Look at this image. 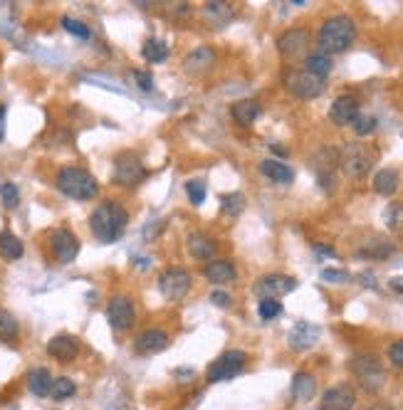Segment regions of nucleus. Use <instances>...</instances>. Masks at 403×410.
I'll return each mask as SVG.
<instances>
[{"label":"nucleus","mask_w":403,"mask_h":410,"mask_svg":"<svg viewBox=\"0 0 403 410\" xmlns=\"http://www.w3.org/2000/svg\"><path fill=\"white\" fill-rule=\"evenodd\" d=\"M126 220H129V215H126V210L119 203L104 201L89 215V227H92L94 238L104 242V245H109V242H117L124 235Z\"/></svg>","instance_id":"obj_1"},{"label":"nucleus","mask_w":403,"mask_h":410,"mask_svg":"<svg viewBox=\"0 0 403 410\" xmlns=\"http://www.w3.org/2000/svg\"><path fill=\"white\" fill-rule=\"evenodd\" d=\"M356 37V25L349 15H334L322 25L319 30V52L324 55H336L344 52Z\"/></svg>","instance_id":"obj_2"},{"label":"nucleus","mask_w":403,"mask_h":410,"mask_svg":"<svg viewBox=\"0 0 403 410\" xmlns=\"http://www.w3.org/2000/svg\"><path fill=\"white\" fill-rule=\"evenodd\" d=\"M57 188H60V193L75 198V201H92L100 193V183L94 181L92 173L77 168V166H67L57 173Z\"/></svg>","instance_id":"obj_3"},{"label":"nucleus","mask_w":403,"mask_h":410,"mask_svg":"<svg viewBox=\"0 0 403 410\" xmlns=\"http://www.w3.org/2000/svg\"><path fill=\"white\" fill-rule=\"evenodd\" d=\"M352 371L366 393H378L386 386V371L376 356H356L352 361Z\"/></svg>","instance_id":"obj_4"},{"label":"nucleus","mask_w":403,"mask_h":410,"mask_svg":"<svg viewBox=\"0 0 403 410\" xmlns=\"http://www.w3.org/2000/svg\"><path fill=\"white\" fill-rule=\"evenodd\" d=\"M376 153L364 144H347L339 153V166L349 178H364L371 171Z\"/></svg>","instance_id":"obj_5"},{"label":"nucleus","mask_w":403,"mask_h":410,"mask_svg":"<svg viewBox=\"0 0 403 410\" xmlns=\"http://www.w3.org/2000/svg\"><path fill=\"white\" fill-rule=\"evenodd\" d=\"M245 361H248L245 351H225L223 356H218L216 361L208 366L205 378H208V383H223V380L235 378L245 368Z\"/></svg>","instance_id":"obj_6"},{"label":"nucleus","mask_w":403,"mask_h":410,"mask_svg":"<svg viewBox=\"0 0 403 410\" xmlns=\"http://www.w3.org/2000/svg\"><path fill=\"white\" fill-rule=\"evenodd\" d=\"M146 178V168L139 161V156L134 153H119L117 161H114V181L119 185H137Z\"/></svg>","instance_id":"obj_7"},{"label":"nucleus","mask_w":403,"mask_h":410,"mask_svg":"<svg viewBox=\"0 0 403 410\" xmlns=\"http://www.w3.org/2000/svg\"><path fill=\"white\" fill-rule=\"evenodd\" d=\"M159 289L166 299L176 301V299H183L186 292L191 289V275L186 270H181V267H168V270L161 272L159 277Z\"/></svg>","instance_id":"obj_8"},{"label":"nucleus","mask_w":403,"mask_h":410,"mask_svg":"<svg viewBox=\"0 0 403 410\" xmlns=\"http://www.w3.org/2000/svg\"><path fill=\"white\" fill-rule=\"evenodd\" d=\"M134 317H137V312H134V304H131V299H129V297H124V294L114 297V299L109 301V306H106V321H109V326H112L114 331L131 329V324H134Z\"/></svg>","instance_id":"obj_9"},{"label":"nucleus","mask_w":403,"mask_h":410,"mask_svg":"<svg viewBox=\"0 0 403 410\" xmlns=\"http://www.w3.org/2000/svg\"><path fill=\"white\" fill-rule=\"evenodd\" d=\"M50 250L60 264H69L75 262V258L80 255V240L62 227V230L50 233Z\"/></svg>","instance_id":"obj_10"},{"label":"nucleus","mask_w":403,"mask_h":410,"mask_svg":"<svg viewBox=\"0 0 403 410\" xmlns=\"http://www.w3.org/2000/svg\"><path fill=\"white\" fill-rule=\"evenodd\" d=\"M295 289H297V280L287 275H265L255 284V292L260 294L262 299H277V297H285Z\"/></svg>","instance_id":"obj_11"},{"label":"nucleus","mask_w":403,"mask_h":410,"mask_svg":"<svg viewBox=\"0 0 403 410\" xmlns=\"http://www.w3.org/2000/svg\"><path fill=\"white\" fill-rule=\"evenodd\" d=\"M287 89L297 99H316L324 92V80H316L307 72H292L287 77Z\"/></svg>","instance_id":"obj_12"},{"label":"nucleus","mask_w":403,"mask_h":410,"mask_svg":"<svg viewBox=\"0 0 403 410\" xmlns=\"http://www.w3.org/2000/svg\"><path fill=\"white\" fill-rule=\"evenodd\" d=\"M310 47V32L304 30V27H292V30L282 32L277 37V49L282 52L285 57H299L304 55V49Z\"/></svg>","instance_id":"obj_13"},{"label":"nucleus","mask_w":403,"mask_h":410,"mask_svg":"<svg viewBox=\"0 0 403 410\" xmlns=\"http://www.w3.org/2000/svg\"><path fill=\"white\" fill-rule=\"evenodd\" d=\"M356 117H359V102L354 97H349V94L334 99V104L329 106V119L336 126H352Z\"/></svg>","instance_id":"obj_14"},{"label":"nucleus","mask_w":403,"mask_h":410,"mask_svg":"<svg viewBox=\"0 0 403 410\" xmlns=\"http://www.w3.org/2000/svg\"><path fill=\"white\" fill-rule=\"evenodd\" d=\"M319 339V326L310 324V321H297V324L292 326L290 334H287V341L295 351H307L312 349Z\"/></svg>","instance_id":"obj_15"},{"label":"nucleus","mask_w":403,"mask_h":410,"mask_svg":"<svg viewBox=\"0 0 403 410\" xmlns=\"http://www.w3.org/2000/svg\"><path fill=\"white\" fill-rule=\"evenodd\" d=\"M47 354H50L52 358H57L60 363L75 361L77 354H80L77 339H75V337H69V334H57V337L50 339V343H47Z\"/></svg>","instance_id":"obj_16"},{"label":"nucleus","mask_w":403,"mask_h":410,"mask_svg":"<svg viewBox=\"0 0 403 410\" xmlns=\"http://www.w3.org/2000/svg\"><path fill=\"white\" fill-rule=\"evenodd\" d=\"M354 400H356V396H354L352 388L349 386H334V388H329V391L322 396L319 408L322 410H352Z\"/></svg>","instance_id":"obj_17"},{"label":"nucleus","mask_w":403,"mask_h":410,"mask_svg":"<svg viewBox=\"0 0 403 410\" xmlns=\"http://www.w3.org/2000/svg\"><path fill=\"white\" fill-rule=\"evenodd\" d=\"M168 346V334L161 329H146L143 334H139L137 341H134V349L143 356L159 354Z\"/></svg>","instance_id":"obj_18"},{"label":"nucleus","mask_w":403,"mask_h":410,"mask_svg":"<svg viewBox=\"0 0 403 410\" xmlns=\"http://www.w3.org/2000/svg\"><path fill=\"white\" fill-rule=\"evenodd\" d=\"M213 62H216L213 49L198 47V49H193L191 55L183 60V67H186V72H191V74H203L213 67Z\"/></svg>","instance_id":"obj_19"},{"label":"nucleus","mask_w":403,"mask_h":410,"mask_svg":"<svg viewBox=\"0 0 403 410\" xmlns=\"http://www.w3.org/2000/svg\"><path fill=\"white\" fill-rule=\"evenodd\" d=\"M186 247L196 260H211L216 255V242L203 233H191L186 238Z\"/></svg>","instance_id":"obj_20"},{"label":"nucleus","mask_w":403,"mask_h":410,"mask_svg":"<svg viewBox=\"0 0 403 410\" xmlns=\"http://www.w3.org/2000/svg\"><path fill=\"white\" fill-rule=\"evenodd\" d=\"M314 393H316L314 376L304 374V371L295 374V378H292V396H295V400H299V403H307V400L314 398Z\"/></svg>","instance_id":"obj_21"},{"label":"nucleus","mask_w":403,"mask_h":410,"mask_svg":"<svg viewBox=\"0 0 403 410\" xmlns=\"http://www.w3.org/2000/svg\"><path fill=\"white\" fill-rule=\"evenodd\" d=\"M203 275L205 280L213 282V284H225V282L235 280V267H233V262H228V260H213L203 270Z\"/></svg>","instance_id":"obj_22"},{"label":"nucleus","mask_w":403,"mask_h":410,"mask_svg":"<svg viewBox=\"0 0 403 410\" xmlns=\"http://www.w3.org/2000/svg\"><path fill=\"white\" fill-rule=\"evenodd\" d=\"M230 114H233L235 124H240V126H250V124H255V119L262 114V109H260L257 102H253V99H242V102H235V104H233Z\"/></svg>","instance_id":"obj_23"},{"label":"nucleus","mask_w":403,"mask_h":410,"mask_svg":"<svg viewBox=\"0 0 403 410\" xmlns=\"http://www.w3.org/2000/svg\"><path fill=\"white\" fill-rule=\"evenodd\" d=\"M260 173L270 178V181H275V183H282V185H290L292 181H295V173H292L290 166L279 163V161H273V159L262 161Z\"/></svg>","instance_id":"obj_24"},{"label":"nucleus","mask_w":403,"mask_h":410,"mask_svg":"<svg viewBox=\"0 0 403 410\" xmlns=\"http://www.w3.org/2000/svg\"><path fill=\"white\" fill-rule=\"evenodd\" d=\"M304 72L316 77V80H327L329 72H332V57L324 55V52H312L304 60Z\"/></svg>","instance_id":"obj_25"},{"label":"nucleus","mask_w":403,"mask_h":410,"mask_svg":"<svg viewBox=\"0 0 403 410\" xmlns=\"http://www.w3.org/2000/svg\"><path fill=\"white\" fill-rule=\"evenodd\" d=\"M27 388H30V393H35L38 398L50 396V388H52L50 371H47V368H32L30 374H27Z\"/></svg>","instance_id":"obj_26"},{"label":"nucleus","mask_w":403,"mask_h":410,"mask_svg":"<svg viewBox=\"0 0 403 410\" xmlns=\"http://www.w3.org/2000/svg\"><path fill=\"white\" fill-rule=\"evenodd\" d=\"M398 188V173L393 168H381V171L373 176V190L378 196H393Z\"/></svg>","instance_id":"obj_27"},{"label":"nucleus","mask_w":403,"mask_h":410,"mask_svg":"<svg viewBox=\"0 0 403 410\" xmlns=\"http://www.w3.org/2000/svg\"><path fill=\"white\" fill-rule=\"evenodd\" d=\"M141 55H143V60L151 62V65H161V62H166V57H168V45L163 43V40L151 37V40L143 43Z\"/></svg>","instance_id":"obj_28"},{"label":"nucleus","mask_w":403,"mask_h":410,"mask_svg":"<svg viewBox=\"0 0 403 410\" xmlns=\"http://www.w3.org/2000/svg\"><path fill=\"white\" fill-rule=\"evenodd\" d=\"M0 255L5 260L23 258V242L13 233H0Z\"/></svg>","instance_id":"obj_29"},{"label":"nucleus","mask_w":403,"mask_h":410,"mask_svg":"<svg viewBox=\"0 0 403 410\" xmlns=\"http://www.w3.org/2000/svg\"><path fill=\"white\" fill-rule=\"evenodd\" d=\"M203 12H205V18L211 20V23H216V25H223L225 20H230V15H233V10H230L228 3H218V0L205 3Z\"/></svg>","instance_id":"obj_30"},{"label":"nucleus","mask_w":403,"mask_h":410,"mask_svg":"<svg viewBox=\"0 0 403 410\" xmlns=\"http://www.w3.org/2000/svg\"><path fill=\"white\" fill-rule=\"evenodd\" d=\"M77 391L75 380L67 378V376H62V378H52V388H50V396L55 400H67L72 398Z\"/></svg>","instance_id":"obj_31"},{"label":"nucleus","mask_w":403,"mask_h":410,"mask_svg":"<svg viewBox=\"0 0 403 410\" xmlns=\"http://www.w3.org/2000/svg\"><path fill=\"white\" fill-rule=\"evenodd\" d=\"M18 319L10 312H5V309H0V341H13L18 337Z\"/></svg>","instance_id":"obj_32"},{"label":"nucleus","mask_w":403,"mask_h":410,"mask_svg":"<svg viewBox=\"0 0 403 410\" xmlns=\"http://www.w3.org/2000/svg\"><path fill=\"white\" fill-rule=\"evenodd\" d=\"M220 208L228 215H240L245 210V196L242 193H228L220 198Z\"/></svg>","instance_id":"obj_33"},{"label":"nucleus","mask_w":403,"mask_h":410,"mask_svg":"<svg viewBox=\"0 0 403 410\" xmlns=\"http://www.w3.org/2000/svg\"><path fill=\"white\" fill-rule=\"evenodd\" d=\"M352 126H354V131H356V136H369L376 131L378 122H376V117H371V114H359V117L354 119Z\"/></svg>","instance_id":"obj_34"},{"label":"nucleus","mask_w":403,"mask_h":410,"mask_svg":"<svg viewBox=\"0 0 403 410\" xmlns=\"http://www.w3.org/2000/svg\"><path fill=\"white\" fill-rule=\"evenodd\" d=\"M257 314H260L262 321H273V319H277L282 314V304L277 299H260Z\"/></svg>","instance_id":"obj_35"},{"label":"nucleus","mask_w":403,"mask_h":410,"mask_svg":"<svg viewBox=\"0 0 403 410\" xmlns=\"http://www.w3.org/2000/svg\"><path fill=\"white\" fill-rule=\"evenodd\" d=\"M62 27L69 32V35L80 37V40H87L89 37V27L82 20H75V18H62Z\"/></svg>","instance_id":"obj_36"},{"label":"nucleus","mask_w":403,"mask_h":410,"mask_svg":"<svg viewBox=\"0 0 403 410\" xmlns=\"http://www.w3.org/2000/svg\"><path fill=\"white\" fill-rule=\"evenodd\" d=\"M0 196H3V205H5V208H15V205L20 203V190L15 183L0 185Z\"/></svg>","instance_id":"obj_37"},{"label":"nucleus","mask_w":403,"mask_h":410,"mask_svg":"<svg viewBox=\"0 0 403 410\" xmlns=\"http://www.w3.org/2000/svg\"><path fill=\"white\" fill-rule=\"evenodd\" d=\"M186 193H188V198H191L193 205H203V201H205V183H203V181H188Z\"/></svg>","instance_id":"obj_38"},{"label":"nucleus","mask_w":403,"mask_h":410,"mask_svg":"<svg viewBox=\"0 0 403 410\" xmlns=\"http://www.w3.org/2000/svg\"><path fill=\"white\" fill-rule=\"evenodd\" d=\"M322 280L329 282V284H347L352 280L347 270H334V267H329V270H322Z\"/></svg>","instance_id":"obj_39"},{"label":"nucleus","mask_w":403,"mask_h":410,"mask_svg":"<svg viewBox=\"0 0 403 410\" xmlns=\"http://www.w3.org/2000/svg\"><path fill=\"white\" fill-rule=\"evenodd\" d=\"M386 223H389V227H401L403 225V208L401 205H391V208L386 210Z\"/></svg>","instance_id":"obj_40"},{"label":"nucleus","mask_w":403,"mask_h":410,"mask_svg":"<svg viewBox=\"0 0 403 410\" xmlns=\"http://www.w3.org/2000/svg\"><path fill=\"white\" fill-rule=\"evenodd\" d=\"M389 358H391V363H393L396 368H403V339H401V341H396L389 349Z\"/></svg>","instance_id":"obj_41"},{"label":"nucleus","mask_w":403,"mask_h":410,"mask_svg":"<svg viewBox=\"0 0 403 410\" xmlns=\"http://www.w3.org/2000/svg\"><path fill=\"white\" fill-rule=\"evenodd\" d=\"M134 80L139 82V87H141L143 92H151V89H154V77H151L149 72H141V69H134Z\"/></svg>","instance_id":"obj_42"},{"label":"nucleus","mask_w":403,"mask_h":410,"mask_svg":"<svg viewBox=\"0 0 403 410\" xmlns=\"http://www.w3.org/2000/svg\"><path fill=\"white\" fill-rule=\"evenodd\" d=\"M211 301H213L216 306H228V304H230V297H228L225 292H213V294H211Z\"/></svg>","instance_id":"obj_43"},{"label":"nucleus","mask_w":403,"mask_h":410,"mask_svg":"<svg viewBox=\"0 0 403 410\" xmlns=\"http://www.w3.org/2000/svg\"><path fill=\"white\" fill-rule=\"evenodd\" d=\"M5 119H8V106L0 104V141L5 139Z\"/></svg>","instance_id":"obj_44"},{"label":"nucleus","mask_w":403,"mask_h":410,"mask_svg":"<svg viewBox=\"0 0 403 410\" xmlns=\"http://www.w3.org/2000/svg\"><path fill=\"white\" fill-rule=\"evenodd\" d=\"M389 284H391V289H393V292L403 294V277H391Z\"/></svg>","instance_id":"obj_45"},{"label":"nucleus","mask_w":403,"mask_h":410,"mask_svg":"<svg viewBox=\"0 0 403 410\" xmlns=\"http://www.w3.org/2000/svg\"><path fill=\"white\" fill-rule=\"evenodd\" d=\"M361 280H366V282H364L366 287H376V282H373V275H369V272H364V275H361Z\"/></svg>","instance_id":"obj_46"},{"label":"nucleus","mask_w":403,"mask_h":410,"mask_svg":"<svg viewBox=\"0 0 403 410\" xmlns=\"http://www.w3.org/2000/svg\"><path fill=\"white\" fill-rule=\"evenodd\" d=\"M369 410H393V408H389V405H381V403H378V405H371Z\"/></svg>","instance_id":"obj_47"}]
</instances>
